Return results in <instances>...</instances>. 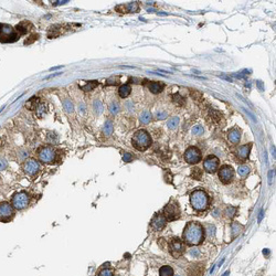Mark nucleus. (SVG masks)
I'll return each instance as SVG.
<instances>
[{
	"instance_id": "obj_44",
	"label": "nucleus",
	"mask_w": 276,
	"mask_h": 276,
	"mask_svg": "<svg viewBox=\"0 0 276 276\" xmlns=\"http://www.w3.org/2000/svg\"><path fill=\"white\" fill-rule=\"evenodd\" d=\"M263 214H264V211H263V210H261V212H260V215H258V222H261V221H262V218H263Z\"/></svg>"
},
{
	"instance_id": "obj_2",
	"label": "nucleus",
	"mask_w": 276,
	"mask_h": 276,
	"mask_svg": "<svg viewBox=\"0 0 276 276\" xmlns=\"http://www.w3.org/2000/svg\"><path fill=\"white\" fill-rule=\"evenodd\" d=\"M192 208L197 211H204L209 207V196L203 190H196L190 195Z\"/></svg>"
},
{
	"instance_id": "obj_19",
	"label": "nucleus",
	"mask_w": 276,
	"mask_h": 276,
	"mask_svg": "<svg viewBox=\"0 0 276 276\" xmlns=\"http://www.w3.org/2000/svg\"><path fill=\"white\" fill-rule=\"evenodd\" d=\"M243 230V226L241 224H238V222H233L231 225V231H232V238H235L236 236L240 235L241 231Z\"/></svg>"
},
{
	"instance_id": "obj_22",
	"label": "nucleus",
	"mask_w": 276,
	"mask_h": 276,
	"mask_svg": "<svg viewBox=\"0 0 276 276\" xmlns=\"http://www.w3.org/2000/svg\"><path fill=\"white\" fill-rule=\"evenodd\" d=\"M39 104H40V100L38 97H32L25 103V106L28 107L29 110H35Z\"/></svg>"
},
{
	"instance_id": "obj_23",
	"label": "nucleus",
	"mask_w": 276,
	"mask_h": 276,
	"mask_svg": "<svg viewBox=\"0 0 276 276\" xmlns=\"http://www.w3.org/2000/svg\"><path fill=\"white\" fill-rule=\"evenodd\" d=\"M27 25H28L27 22H21V23H19V25H17L16 29H15V30L17 31V33H18L19 35L25 34V33L28 32V30H29V29L27 28Z\"/></svg>"
},
{
	"instance_id": "obj_17",
	"label": "nucleus",
	"mask_w": 276,
	"mask_h": 276,
	"mask_svg": "<svg viewBox=\"0 0 276 276\" xmlns=\"http://www.w3.org/2000/svg\"><path fill=\"white\" fill-rule=\"evenodd\" d=\"M229 140L233 144H238L240 139H241V133L238 132V129H231L229 132V135H228Z\"/></svg>"
},
{
	"instance_id": "obj_39",
	"label": "nucleus",
	"mask_w": 276,
	"mask_h": 276,
	"mask_svg": "<svg viewBox=\"0 0 276 276\" xmlns=\"http://www.w3.org/2000/svg\"><path fill=\"white\" fill-rule=\"evenodd\" d=\"M38 37H39V34H32L31 37H30V39H29V40H25V45H28V44H31L33 41H35L37 39H38Z\"/></svg>"
},
{
	"instance_id": "obj_41",
	"label": "nucleus",
	"mask_w": 276,
	"mask_h": 276,
	"mask_svg": "<svg viewBox=\"0 0 276 276\" xmlns=\"http://www.w3.org/2000/svg\"><path fill=\"white\" fill-rule=\"evenodd\" d=\"M190 255H191V256L197 257V256H199V255H200V251H199L198 248H192L191 251H190Z\"/></svg>"
},
{
	"instance_id": "obj_45",
	"label": "nucleus",
	"mask_w": 276,
	"mask_h": 276,
	"mask_svg": "<svg viewBox=\"0 0 276 276\" xmlns=\"http://www.w3.org/2000/svg\"><path fill=\"white\" fill-rule=\"evenodd\" d=\"M272 177H273V170H271L270 176H268V179H270V180H268V182H270V183H272Z\"/></svg>"
},
{
	"instance_id": "obj_46",
	"label": "nucleus",
	"mask_w": 276,
	"mask_h": 276,
	"mask_svg": "<svg viewBox=\"0 0 276 276\" xmlns=\"http://www.w3.org/2000/svg\"><path fill=\"white\" fill-rule=\"evenodd\" d=\"M263 254H264V255H266V256H268V255H270V251H268V248H265V250H264V251H263Z\"/></svg>"
},
{
	"instance_id": "obj_9",
	"label": "nucleus",
	"mask_w": 276,
	"mask_h": 276,
	"mask_svg": "<svg viewBox=\"0 0 276 276\" xmlns=\"http://www.w3.org/2000/svg\"><path fill=\"white\" fill-rule=\"evenodd\" d=\"M185 159L188 163H198L201 161V153L196 147H189L185 153Z\"/></svg>"
},
{
	"instance_id": "obj_35",
	"label": "nucleus",
	"mask_w": 276,
	"mask_h": 276,
	"mask_svg": "<svg viewBox=\"0 0 276 276\" xmlns=\"http://www.w3.org/2000/svg\"><path fill=\"white\" fill-rule=\"evenodd\" d=\"M203 132H204L203 127H201V126H195V127L192 128V133L197 136H201L203 134Z\"/></svg>"
},
{
	"instance_id": "obj_30",
	"label": "nucleus",
	"mask_w": 276,
	"mask_h": 276,
	"mask_svg": "<svg viewBox=\"0 0 276 276\" xmlns=\"http://www.w3.org/2000/svg\"><path fill=\"white\" fill-rule=\"evenodd\" d=\"M150 118H151V115L149 112H144V113L141 114L140 116V122L143 123V124H148V123L150 122Z\"/></svg>"
},
{
	"instance_id": "obj_47",
	"label": "nucleus",
	"mask_w": 276,
	"mask_h": 276,
	"mask_svg": "<svg viewBox=\"0 0 276 276\" xmlns=\"http://www.w3.org/2000/svg\"><path fill=\"white\" fill-rule=\"evenodd\" d=\"M257 85H258V87H260L261 90L263 91V84H262V82H261V81H257Z\"/></svg>"
},
{
	"instance_id": "obj_29",
	"label": "nucleus",
	"mask_w": 276,
	"mask_h": 276,
	"mask_svg": "<svg viewBox=\"0 0 276 276\" xmlns=\"http://www.w3.org/2000/svg\"><path fill=\"white\" fill-rule=\"evenodd\" d=\"M238 175H240L241 177H246L248 175V172H250V169H248V166H244V165H242V166L238 167Z\"/></svg>"
},
{
	"instance_id": "obj_33",
	"label": "nucleus",
	"mask_w": 276,
	"mask_h": 276,
	"mask_svg": "<svg viewBox=\"0 0 276 276\" xmlns=\"http://www.w3.org/2000/svg\"><path fill=\"white\" fill-rule=\"evenodd\" d=\"M191 176L195 179H197V180H200L201 177H202V171H201L199 168H193V169H192V172H191Z\"/></svg>"
},
{
	"instance_id": "obj_27",
	"label": "nucleus",
	"mask_w": 276,
	"mask_h": 276,
	"mask_svg": "<svg viewBox=\"0 0 276 276\" xmlns=\"http://www.w3.org/2000/svg\"><path fill=\"white\" fill-rule=\"evenodd\" d=\"M63 107L65 108V110L67 113H72L74 110V106H73V103L70 100H63Z\"/></svg>"
},
{
	"instance_id": "obj_32",
	"label": "nucleus",
	"mask_w": 276,
	"mask_h": 276,
	"mask_svg": "<svg viewBox=\"0 0 276 276\" xmlns=\"http://www.w3.org/2000/svg\"><path fill=\"white\" fill-rule=\"evenodd\" d=\"M178 123H179L178 117H172L171 119L168 120V127H169L170 129H175L177 127V125H178Z\"/></svg>"
},
{
	"instance_id": "obj_26",
	"label": "nucleus",
	"mask_w": 276,
	"mask_h": 276,
	"mask_svg": "<svg viewBox=\"0 0 276 276\" xmlns=\"http://www.w3.org/2000/svg\"><path fill=\"white\" fill-rule=\"evenodd\" d=\"M236 212H238V209H236L235 207H228L225 209V211H224V214H225L228 218L232 219V218L236 214Z\"/></svg>"
},
{
	"instance_id": "obj_13",
	"label": "nucleus",
	"mask_w": 276,
	"mask_h": 276,
	"mask_svg": "<svg viewBox=\"0 0 276 276\" xmlns=\"http://www.w3.org/2000/svg\"><path fill=\"white\" fill-rule=\"evenodd\" d=\"M40 169V165L34 159H30L25 163V171L29 176H34Z\"/></svg>"
},
{
	"instance_id": "obj_34",
	"label": "nucleus",
	"mask_w": 276,
	"mask_h": 276,
	"mask_svg": "<svg viewBox=\"0 0 276 276\" xmlns=\"http://www.w3.org/2000/svg\"><path fill=\"white\" fill-rule=\"evenodd\" d=\"M94 110L97 114H100L103 112V105H102V102H100V100H96L94 102Z\"/></svg>"
},
{
	"instance_id": "obj_3",
	"label": "nucleus",
	"mask_w": 276,
	"mask_h": 276,
	"mask_svg": "<svg viewBox=\"0 0 276 276\" xmlns=\"http://www.w3.org/2000/svg\"><path fill=\"white\" fill-rule=\"evenodd\" d=\"M151 144L150 136L146 130H138L133 137V146L139 151L146 150Z\"/></svg>"
},
{
	"instance_id": "obj_1",
	"label": "nucleus",
	"mask_w": 276,
	"mask_h": 276,
	"mask_svg": "<svg viewBox=\"0 0 276 276\" xmlns=\"http://www.w3.org/2000/svg\"><path fill=\"white\" fill-rule=\"evenodd\" d=\"M185 243L189 245H199L204 240V229L200 223L190 222L186 225L182 234Z\"/></svg>"
},
{
	"instance_id": "obj_21",
	"label": "nucleus",
	"mask_w": 276,
	"mask_h": 276,
	"mask_svg": "<svg viewBox=\"0 0 276 276\" xmlns=\"http://www.w3.org/2000/svg\"><path fill=\"white\" fill-rule=\"evenodd\" d=\"M163 85L159 84V83H157V82H153V83L149 84V90H150L151 93H154V94L160 93V92L163 91Z\"/></svg>"
},
{
	"instance_id": "obj_31",
	"label": "nucleus",
	"mask_w": 276,
	"mask_h": 276,
	"mask_svg": "<svg viewBox=\"0 0 276 276\" xmlns=\"http://www.w3.org/2000/svg\"><path fill=\"white\" fill-rule=\"evenodd\" d=\"M96 85H97V82L96 81L88 82V83H86V85L82 86V90H83V91H92L93 88L96 87Z\"/></svg>"
},
{
	"instance_id": "obj_16",
	"label": "nucleus",
	"mask_w": 276,
	"mask_h": 276,
	"mask_svg": "<svg viewBox=\"0 0 276 276\" xmlns=\"http://www.w3.org/2000/svg\"><path fill=\"white\" fill-rule=\"evenodd\" d=\"M250 150H251V145H244V146H241V147L238 148V151H236V155H238V158L244 160L248 157Z\"/></svg>"
},
{
	"instance_id": "obj_11",
	"label": "nucleus",
	"mask_w": 276,
	"mask_h": 276,
	"mask_svg": "<svg viewBox=\"0 0 276 276\" xmlns=\"http://www.w3.org/2000/svg\"><path fill=\"white\" fill-rule=\"evenodd\" d=\"M219 167V159L215 156H208L205 160L203 161V168L207 172L213 173L218 170Z\"/></svg>"
},
{
	"instance_id": "obj_43",
	"label": "nucleus",
	"mask_w": 276,
	"mask_h": 276,
	"mask_svg": "<svg viewBox=\"0 0 276 276\" xmlns=\"http://www.w3.org/2000/svg\"><path fill=\"white\" fill-rule=\"evenodd\" d=\"M110 112L113 114H115V113H117L118 112V106H117L116 104H112L110 105Z\"/></svg>"
},
{
	"instance_id": "obj_12",
	"label": "nucleus",
	"mask_w": 276,
	"mask_h": 276,
	"mask_svg": "<svg viewBox=\"0 0 276 276\" xmlns=\"http://www.w3.org/2000/svg\"><path fill=\"white\" fill-rule=\"evenodd\" d=\"M233 176H234V170L232 169V167L230 166H223L221 167V169L219 171V178L221 179V181L223 183H230L231 180L233 179Z\"/></svg>"
},
{
	"instance_id": "obj_7",
	"label": "nucleus",
	"mask_w": 276,
	"mask_h": 276,
	"mask_svg": "<svg viewBox=\"0 0 276 276\" xmlns=\"http://www.w3.org/2000/svg\"><path fill=\"white\" fill-rule=\"evenodd\" d=\"M29 204V196L25 192H18L12 198V207L17 210H22Z\"/></svg>"
},
{
	"instance_id": "obj_28",
	"label": "nucleus",
	"mask_w": 276,
	"mask_h": 276,
	"mask_svg": "<svg viewBox=\"0 0 276 276\" xmlns=\"http://www.w3.org/2000/svg\"><path fill=\"white\" fill-rule=\"evenodd\" d=\"M123 7L126 8L127 11H129V12H136V11L138 10V3L136 2V1H134V2H129L128 5L123 6Z\"/></svg>"
},
{
	"instance_id": "obj_38",
	"label": "nucleus",
	"mask_w": 276,
	"mask_h": 276,
	"mask_svg": "<svg viewBox=\"0 0 276 276\" xmlns=\"http://www.w3.org/2000/svg\"><path fill=\"white\" fill-rule=\"evenodd\" d=\"M133 159V156L129 153H124V155H123V160L125 161V163H129V161H132Z\"/></svg>"
},
{
	"instance_id": "obj_14",
	"label": "nucleus",
	"mask_w": 276,
	"mask_h": 276,
	"mask_svg": "<svg viewBox=\"0 0 276 276\" xmlns=\"http://www.w3.org/2000/svg\"><path fill=\"white\" fill-rule=\"evenodd\" d=\"M166 223H167V220L165 219L163 214H156L153 220H151V226L153 229L156 230V231H160L163 230L165 226H166Z\"/></svg>"
},
{
	"instance_id": "obj_18",
	"label": "nucleus",
	"mask_w": 276,
	"mask_h": 276,
	"mask_svg": "<svg viewBox=\"0 0 276 276\" xmlns=\"http://www.w3.org/2000/svg\"><path fill=\"white\" fill-rule=\"evenodd\" d=\"M130 91H132L130 86H129L128 84H124V85H122V86L119 87L118 94H119V96H120L122 98H126L129 94H130Z\"/></svg>"
},
{
	"instance_id": "obj_15",
	"label": "nucleus",
	"mask_w": 276,
	"mask_h": 276,
	"mask_svg": "<svg viewBox=\"0 0 276 276\" xmlns=\"http://www.w3.org/2000/svg\"><path fill=\"white\" fill-rule=\"evenodd\" d=\"M204 267L202 264H196L189 267L188 275L189 276H203Z\"/></svg>"
},
{
	"instance_id": "obj_25",
	"label": "nucleus",
	"mask_w": 276,
	"mask_h": 276,
	"mask_svg": "<svg viewBox=\"0 0 276 276\" xmlns=\"http://www.w3.org/2000/svg\"><path fill=\"white\" fill-rule=\"evenodd\" d=\"M45 112H47V106H45V104H43V103H40L38 106H37V108H35V113H37V115H38L39 117L43 116Z\"/></svg>"
},
{
	"instance_id": "obj_6",
	"label": "nucleus",
	"mask_w": 276,
	"mask_h": 276,
	"mask_svg": "<svg viewBox=\"0 0 276 276\" xmlns=\"http://www.w3.org/2000/svg\"><path fill=\"white\" fill-rule=\"evenodd\" d=\"M180 215V210H179L178 204L176 203H169L163 208V217L167 221H175Z\"/></svg>"
},
{
	"instance_id": "obj_40",
	"label": "nucleus",
	"mask_w": 276,
	"mask_h": 276,
	"mask_svg": "<svg viewBox=\"0 0 276 276\" xmlns=\"http://www.w3.org/2000/svg\"><path fill=\"white\" fill-rule=\"evenodd\" d=\"M173 100H175V102H176V103L178 102L179 105H182V104H183V102H185V100H183V98L180 97L179 95H173Z\"/></svg>"
},
{
	"instance_id": "obj_37",
	"label": "nucleus",
	"mask_w": 276,
	"mask_h": 276,
	"mask_svg": "<svg viewBox=\"0 0 276 276\" xmlns=\"http://www.w3.org/2000/svg\"><path fill=\"white\" fill-rule=\"evenodd\" d=\"M8 168V163L6 159L0 158V170H6Z\"/></svg>"
},
{
	"instance_id": "obj_24",
	"label": "nucleus",
	"mask_w": 276,
	"mask_h": 276,
	"mask_svg": "<svg viewBox=\"0 0 276 276\" xmlns=\"http://www.w3.org/2000/svg\"><path fill=\"white\" fill-rule=\"evenodd\" d=\"M114 127H113V123L108 120V122L105 123V126H104V134L107 136H110L113 134Z\"/></svg>"
},
{
	"instance_id": "obj_48",
	"label": "nucleus",
	"mask_w": 276,
	"mask_h": 276,
	"mask_svg": "<svg viewBox=\"0 0 276 276\" xmlns=\"http://www.w3.org/2000/svg\"><path fill=\"white\" fill-rule=\"evenodd\" d=\"M67 1H55L53 5H63V3H66Z\"/></svg>"
},
{
	"instance_id": "obj_5",
	"label": "nucleus",
	"mask_w": 276,
	"mask_h": 276,
	"mask_svg": "<svg viewBox=\"0 0 276 276\" xmlns=\"http://www.w3.org/2000/svg\"><path fill=\"white\" fill-rule=\"evenodd\" d=\"M185 250V244H183V242L180 238H172L171 242L169 243L170 254L172 255L175 258H178V257L181 256L183 254Z\"/></svg>"
},
{
	"instance_id": "obj_50",
	"label": "nucleus",
	"mask_w": 276,
	"mask_h": 276,
	"mask_svg": "<svg viewBox=\"0 0 276 276\" xmlns=\"http://www.w3.org/2000/svg\"><path fill=\"white\" fill-rule=\"evenodd\" d=\"M176 276H179V275H176Z\"/></svg>"
},
{
	"instance_id": "obj_20",
	"label": "nucleus",
	"mask_w": 276,
	"mask_h": 276,
	"mask_svg": "<svg viewBox=\"0 0 276 276\" xmlns=\"http://www.w3.org/2000/svg\"><path fill=\"white\" fill-rule=\"evenodd\" d=\"M160 276H173V270L172 267L169 265H165L159 270Z\"/></svg>"
},
{
	"instance_id": "obj_4",
	"label": "nucleus",
	"mask_w": 276,
	"mask_h": 276,
	"mask_svg": "<svg viewBox=\"0 0 276 276\" xmlns=\"http://www.w3.org/2000/svg\"><path fill=\"white\" fill-rule=\"evenodd\" d=\"M20 35L9 25L0 23V42L2 43H12L19 40Z\"/></svg>"
},
{
	"instance_id": "obj_36",
	"label": "nucleus",
	"mask_w": 276,
	"mask_h": 276,
	"mask_svg": "<svg viewBox=\"0 0 276 276\" xmlns=\"http://www.w3.org/2000/svg\"><path fill=\"white\" fill-rule=\"evenodd\" d=\"M98 276H114V273H113V271L108 270V268H105V270L100 271Z\"/></svg>"
},
{
	"instance_id": "obj_42",
	"label": "nucleus",
	"mask_w": 276,
	"mask_h": 276,
	"mask_svg": "<svg viewBox=\"0 0 276 276\" xmlns=\"http://www.w3.org/2000/svg\"><path fill=\"white\" fill-rule=\"evenodd\" d=\"M157 118L158 119H165L167 117V113L166 112H159V113H157Z\"/></svg>"
},
{
	"instance_id": "obj_10",
	"label": "nucleus",
	"mask_w": 276,
	"mask_h": 276,
	"mask_svg": "<svg viewBox=\"0 0 276 276\" xmlns=\"http://www.w3.org/2000/svg\"><path fill=\"white\" fill-rule=\"evenodd\" d=\"M13 217V207L9 202L0 203V220L3 222H8Z\"/></svg>"
},
{
	"instance_id": "obj_49",
	"label": "nucleus",
	"mask_w": 276,
	"mask_h": 276,
	"mask_svg": "<svg viewBox=\"0 0 276 276\" xmlns=\"http://www.w3.org/2000/svg\"><path fill=\"white\" fill-rule=\"evenodd\" d=\"M229 275H230V271H226L225 273L223 274V275H222V276H229Z\"/></svg>"
},
{
	"instance_id": "obj_8",
	"label": "nucleus",
	"mask_w": 276,
	"mask_h": 276,
	"mask_svg": "<svg viewBox=\"0 0 276 276\" xmlns=\"http://www.w3.org/2000/svg\"><path fill=\"white\" fill-rule=\"evenodd\" d=\"M39 159L44 163H53L55 159V151L52 147L47 146L43 147L39 151Z\"/></svg>"
}]
</instances>
